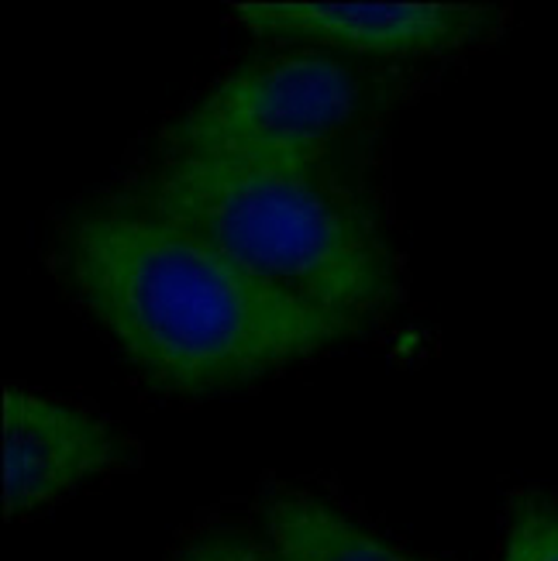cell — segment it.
Returning a JSON list of instances; mask_svg holds the SVG:
<instances>
[{
    "label": "cell",
    "mask_w": 558,
    "mask_h": 561,
    "mask_svg": "<svg viewBox=\"0 0 558 561\" xmlns=\"http://www.w3.org/2000/svg\"><path fill=\"white\" fill-rule=\"evenodd\" d=\"M259 538L273 561H439L379 538L334 503L304 493L265 496Z\"/></svg>",
    "instance_id": "cell-6"
},
{
    "label": "cell",
    "mask_w": 558,
    "mask_h": 561,
    "mask_svg": "<svg viewBox=\"0 0 558 561\" xmlns=\"http://www.w3.org/2000/svg\"><path fill=\"white\" fill-rule=\"evenodd\" d=\"M56 270L135 373L169 397L252 386L352 337L114 190L66 214Z\"/></svg>",
    "instance_id": "cell-1"
},
{
    "label": "cell",
    "mask_w": 558,
    "mask_h": 561,
    "mask_svg": "<svg viewBox=\"0 0 558 561\" xmlns=\"http://www.w3.org/2000/svg\"><path fill=\"white\" fill-rule=\"evenodd\" d=\"M114 193L349 334L379 321L403 293V265L379 210L331 162L252 165L166 152Z\"/></svg>",
    "instance_id": "cell-2"
},
{
    "label": "cell",
    "mask_w": 558,
    "mask_h": 561,
    "mask_svg": "<svg viewBox=\"0 0 558 561\" xmlns=\"http://www.w3.org/2000/svg\"><path fill=\"white\" fill-rule=\"evenodd\" d=\"M231 14L265 42H294L342 59L445 56L482 38L497 18L469 4H235Z\"/></svg>",
    "instance_id": "cell-5"
},
{
    "label": "cell",
    "mask_w": 558,
    "mask_h": 561,
    "mask_svg": "<svg viewBox=\"0 0 558 561\" xmlns=\"http://www.w3.org/2000/svg\"><path fill=\"white\" fill-rule=\"evenodd\" d=\"M173 561H273L259 534L241 530H207L197 541H190Z\"/></svg>",
    "instance_id": "cell-8"
},
{
    "label": "cell",
    "mask_w": 558,
    "mask_h": 561,
    "mask_svg": "<svg viewBox=\"0 0 558 561\" xmlns=\"http://www.w3.org/2000/svg\"><path fill=\"white\" fill-rule=\"evenodd\" d=\"M379 101L366 66L280 48L235 66L166 128V152L204 162L318 165L334 141L362 125Z\"/></svg>",
    "instance_id": "cell-3"
},
{
    "label": "cell",
    "mask_w": 558,
    "mask_h": 561,
    "mask_svg": "<svg viewBox=\"0 0 558 561\" xmlns=\"http://www.w3.org/2000/svg\"><path fill=\"white\" fill-rule=\"evenodd\" d=\"M500 561H558V510L527 493L511 503Z\"/></svg>",
    "instance_id": "cell-7"
},
{
    "label": "cell",
    "mask_w": 558,
    "mask_h": 561,
    "mask_svg": "<svg viewBox=\"0 0 558 561\" xmlns=\"http://www.w3.org/2000/svg\"><path fill=\"white\" fill-rule=\"evenodd\" d=\"M135 461V442L101 413L4 386V503L11 520L35 517L87 479L132 469Z\"/></svg>",
    "instance_id": "cell-4"
}]
</instances>
